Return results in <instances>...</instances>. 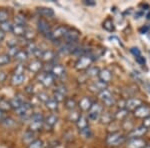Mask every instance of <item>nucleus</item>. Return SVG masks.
I'll list each match as a JSON object with an SVG mask.
<instances>
[{
	"label": "nucleus",
	"mask_w": 150,
	"mask_h": 148,
	"mask_svg": "<svg viewBox=\"0 0 150 148\" xmlns=\"http://www.w3.org/2000/svg\"><path fill=\"white\" fill-rule=\"evenodd\" d=\"M94 60H95V57H94L92 53L79 57L78 60L75 63V68L79 70V71H81V70H87L89 67H91V64L93 63Z\"/></svg>",
	"instance_id": "nucleus-1"
},
{
	"label": "nucleus",
	"mask_w": 150,
	"mask_h": 148,
	"mask_svg": "<svg viewBox=\"0 0 150 148\" xmlns=\"http://www.w3.org/2000/svg\"><path fill=\"white\" fill-rule=\"evenodd\" d=\"M126 141V137L119 132H112L106 137V143L110 146H119Z\"/></svg>",
	"instance_id": "nucleus-2"
},
{
	"label": "nucleus",
	"mask_w": 150,
	"mask_h": 148,
	"mask_svg": "<svg viewBox=\"0 0 150 148\" xmlns=\"http://www.w3.org/2000/svg\"><path fill=\"white\" fill-rule=\"evenodd\" d=\"M98 98L103 102V104L107 107H111L115 104V99L112 93L108 89H104L103 91L98 93Z\"/></svg>",
	"instance_id": "nucleus-3"
},
{
	"label": "nucleus",
	"mask_w": 150,
	"mask_h": 148,
	"mask_svg": "<svg viewBox=\"0 0 150 148\" xmlns=\"http://www.w3.org/2000/svg\"><path fill=\"white\" fill-rule=\"evenodd\" d=\"M37 28L41 34L44 35L46 38H48V39L51 38V29H50L49 24H48L46 20H44V19H39L37 23Z\"/></svg>",
	"instance_id": "nucleus-4"
},
{
	"label": "nucleus",
	"mask_w": 150,
	"mask_h": 148,
	"mask_svg": "<svg viewBox=\"0 0 150 148\" xmlns=\"http://www.w3.org/2000/svg\"><path fill=\"white\" fill-rule=\"evenodd\" d=\"M79 36H80V33H79L77 30L67 28L63 38L65 39V41H66L65 43H76L79 38Z\"/></svg>",
	"instance_id": "nucleus-5"
},
{
	"label": "nucleus",
	"mask_w": 150,
	"mask_h": 148,
	"mask_svg": "<svg viewBox=\"0 0 150 148\" xmlns=\"http://www.w3.org/2000/svg\"><path fill=\"white\" fill-rule=\"evenodd\" d=\"M147 133V128L144 127L143 125L139 126V127L133 128L132 130H130L127 134L128 139H133V138H141L144 134Z\"/></svg>",
	"instance_id": "nucleus-6"
},
{
	"label": "nucleus",
	"mask_w": 150,
	"mask_h": 148,
	"mask_svg": "<svg viewBox=\"0 0 150 148\" xmlns=\"http://www.w3.org/2000/svg\"><path fill=\"white\" fill-rule=\"evenodd\" d=\"M133 113H134L135 117L143 118V119H145V118H147L150 116V106L142 104L140 107L137 108L135 111H133Z\"/></svg>",
	"instance_id": "nucleus-7"
},
{
	"label": "nucleus",
	"mask_w": 150,
	"mask_h": 148,
	"mask_svg": "<svg viewBox=\"0 0 150 148\" xmlns=\"http://www.w3.org/2000/svg\"><path fill=\"white\" fill-rule=\"evenodd\" d=\"M142 104V101L138 98H129L125 101V109L128 111H135Z\"/></svg>",
	"instance_id": "nucleus-8"
},
{
	"label": "nucleus",
	"mask_w": 150,
	"mask_h": 148,
	"mask_svg": "<svg viewBox=\"0 0 150 148\" xmlns=\"http://www.w3.org/2000/svg\"><path fill=\"white\" fill-rule=\"evenodd\" d=\"M146 142L141 138H133V139H128L126 142L127 148H145Z\"/></svg>",
	"instance_id": "nucleus-9"
},
{
	"label": "nucleus",
	"mask_w": 150,
	"mask_h": 148,
	"mask_svg": "<svg viewBox=\"0 0 150 148\" xmlns=\"http://www.w3.org/2000/svg\"><path fill=\"white\" fill-rule=\"evenodd\" d=\"M55 78L53 77L51 73H48V72H44V73H40L39 75V81L43 84L45 87H49L54 83Z\"/></svg>",
	"instance_id": "nucleus-10"
},
{
	"label": "nucleus",
	"mask_w": 150,
	"mask_h": 148,
	"mask_svg": "<svg viewBox=\"0 0 150 148\" xmlns=\"http://www.w3.org/2000/svg\"><path fill=\"white\" fill-rule=\"evenodd\" d=\"M66 30H67V28L64 27V26H59V27H57L56 29H54L53 31H51V38H50V40L54 41V40L60 39V38H63Z\"/></svg>",
	"instance_id": "nucleus-11"
},
{
	"label": "nucleus",
	"mask_w": 150,
	"mask_h": 148,
	"mask_svg": "<svg viewBox=\"0 0 150 148\" xmlns=\"http://www.w3.org/2000/svg\"><path fill=\"white\" fill-rule=\"evenodd\" d=\"M53 77H56V78H60V77H63L65 75V68L63 66L59 64H56V65H53L52 66V69H51V72H50Z\"/></svg>",
	"instance_id": "nucleus-12"
},
{
	"label": "nucleus",
	"mask_w": 150,
	"mask_h": 148,
	"mask_svg": "<svg viewBox=\"0 0 150 148\" xmlns=\"http://www.w3.org/2000/svg\"><path fill=\"white\" fill-rule=\"evenodd\" d=\"M98 78L100 81H102V82H104V83L107 84L108 82L112 79V74H111V72L108 69H102V70L99 71Z\"/></svg>",
	"instance_id": "nucleus-13"
},
{
	"label": "nucleus",
	"mask_w": 150,
	"mask_h": 148,
	"mask_svg": "<svg viewBox=\"0 0 150 148\" xmlns=\"http://www.w3.org/2000/svg\"><path fill=\"white\" fill-rule=\"evenodd\" d=\"M89 88H90V90L92 92H97V93H99V92L103 91L104 89H106V83L98 80V81H95L92 84H90Z\"/></svg>",
	"instance_id": "nucleus-14"
},
{
	"label": "nucleus",
	"mask_w": 150,
	"mask_h": 148,
	"mask_svg": "<svg viewBox=\"0 0 150 148\" xmlns=\"http://www.w3.org/2000/svg\"><path fill=\"white\" fill-rule=\"evenodd\" d=\"M31 109V105L27 102H23L22 105L20 106L18 109H16V113H17V115L21 116V117H24V116H26L28 114V112L30 111Z\"/></svg>",
	"instance_id": "nucleus-15"
},
{
	"label": "nucleus",
	"mask_w": 150,
	"mask_h": 148,
	"mask_svg": "<svg viewBox=\"0 0 150 148\" xmlns=\"http://www.w3.org/2000/svg\"><path fill=\"white\" fill-rule=\"evenodd\" d=\"M92 103L93 102L88 98V97H83V98H81V100L79 101L78 105H79V108H80L81 110L89 111V109H90L91 105H92Z\"/></svg>",
	"instance_id": "nucleus-16"
},
{
	"label": "nucleus",
	"mask_w": 150,
	"mask_h": 148,
	"mask_svg": "<svg viewBox=\"0 0 150 148\" xmlns=\"http://www.w3.org/2000/svg\"><path fill=\"white\" fill-rule=\"evenodd\" d=\"M88 122H89V120H88V118H87V116H85V115L79 116L78 120L76 121V125H77V127H78L79 131H81V130H83L88 127Z\"/></svg>",
	"instance_id": "nucleus-17"
},
{
	"label": "nucleus",
	"mask_w": 150,
	"mask_h": 148,
	"mask_svg": "<svg viewBox=\"0 0 150 148\" xmlns=\"http://www.w3.org/2000/svg\"><path fill=\"white\" fill-rule=\"evenodd\" d=\"M42 67H43V65H42V63H41V61H39V60L32 61L30 64L28 65L29 71L33 72V73H37V72H39Z\"/></svg>",
	"instance_id": "nucleus-18"
},
{
	"label": "nucleus",
	"mask_w": 150,
	"mask_h": 148,
	"mask_svg": "<svg viewBox=\"0 0 150 148\" xmlns=\"http://www.w3.org/2000/svg\"><path fill=\"white\" fill-rule=\"evenodd\" d=\"M38 13L41 16H44V17H52L54 16V11L51 8H48V7H40L37 9Z\"/></svg>",
	"instance_id": "nucleus-19"
},
{
	"label": "nucleus",
	"mask_w": 150,
	"mask_h": 148,
	"mask_svg": "<svg viewBox=\"0 0 150 148\" xmlns=\"http://www.w3.org/2000/svg\"><path fill=\"white\" fill-rule=\"evenodd\" d=\"M12 33H13L15 36H24L26 32V29H25V26H20V25H16L14 24L13 27H12Z\"/></svg>",
	"instance_id": "nucleus-20"
},
{
	"label": "nucleus",
	"mask_w": 150,
	"mask_h": 148,
	"mask_svg": "<svg viewBox=\"0 0 150 148\" xmlns=\"http://www.w3.org/2000/svg\"><path fill=\"white\" fill-rule=\"evenodd\" d=\"M41 59H42L43 61L51 62L52 60H54V59H55V54H54V52L51 51V50H46V51H43L42 56H41Z\"/></svg>",
	"instance_id": "nucleus-21"
},
{
	"label": "nucleus",
	"mask_w": 150,
	"mask_h": 148,
	"mask_svg": "<svg viewBox=\"0 0 150 148\" xmlns=\"http://www.w3.org/2000/svg\"><path fill=\"white\" fill-rule=\"evenodd\" d=\"M88 112L97 114V115H101V113L103 112V107L100 103H92V105H91Z\"/></svg>",
	"instance_id": "nucleus-22"
},
{
	"label": "nucleus",
	"mask_w": 150,
	"mask_h": 148,
	"mask_svg": "<svg viewBox=\"0 0 150 148\" xmlns=\"http://www.w3.org/2000/svg\"><path fill=\"white\" fill-rule=\"evenodd\" d=\"M44 121H31L30 125H29V129L30 131H39L42 129Z\"/></svg>",
	"instance_id": "nucleus-23"
},
{
	"label": "nucleus",
	"mask_w": 150,
	"mask_h": 148,
	"mask_svg": "<svg viewBox=\"0 0 150 148\" xmlns=\"http://www.w3.org/2000/svg\"><path fill=\"white\" fill-rule=\"evenodd\" d=\"M128 113H129V111L126 110L125 108H120V109H118L117 112L115 113L114 117L118 120H124L128 116Z\"/></svg>",
	"instance_id": "nucleus-24"
},
{
	"label": "nucleus",
	"mask_w": 150,
	"mask_h": 148,
	"mask_svg": "<svg viewBox=\"0 0 150 148\" xmlns=\"http://www.w3.org/2000/svg\"><path fill=\"white\" fill-rule=\"evenodd\" d=\"M24 75H15V74H13L12 75V77H11V83H12V85H14V86H18V85H21V84L23 83V81H24Z\"/></svg>",
	"instance_id": "nucleus-25"
},
{
	"label": "nucleus",
	"mask_w": 150,
	"mask_h": 148,
	"mask_svg": "<svg viewBox=\"0 0 150 148\" xmlns=\"http://www.w3.org/2000/svg\"><path fill=\"white\" fill-rule=\"evenodd\" d=\"M57 120H58V117L55 114H50L48 115L46 118H45V121L44 122L49 126V127H53L55 124L57 123Z\"/></svg>",
	"instance_id": "nucleus-26"
},
{
	"label": "nucleus",
	"mask_w": 150,
	"mask_h": 148,
	"mask_svg": "<svg viewBox=\"0 0 150 148\" xmlns=\"http://www.w3.org/2000/svg\"><path fill=\"white\" fill-rule=\"evenodd\" d=\"M103 28L105 29L106 31H108V32H113V31L115 30V26H114V24H113L112 19H110V18L106 19L103 22Z\"/></svg>",
	"instance_id": "nucleus-27"
},
{
	"label": "nucleus",
	"mask_w": 150,
	"mask_h": 148,
	"mask_svg": "<svg viewBox=\"0 0 150 148\" xmlns=\"http://www.w3.org/2000/svg\"><path fill=\"white\" fill-rule=\"evenodd\" d=\"M9 103H10L11 108H13L16 110V109H18L23 104V100H21L20 98H18V97H14V98H12L9 100Z\"/></svg>",
	"instance_id": "nucleus-28"
},
{
	"label": "nucleus",
	"mask_w": 150,
	"mask_h": 148,
	"mask_svg": "<svg viewBox=\"0 0 150 148\" xmlns=\"http://www.w3.org/2000/svg\"><path fill=\"white\" fill-rule=\"evenodd\" d=\"M12 27H13V25H12V23H10L9 21H4V22L0 23V30H1L2 32H4V33L11 32Z\"/></svg>",
	"instance_id": "nucleus-29"
},
{
	"label": "nucleus",
	"mask_w": 150,
	"mask_h": 148,
	"mask_svg": "<svg viewBox=\"0 0 150 148\" xmlns=\"http://www.w3.org/2000/svg\"><path fill=\"white\" fill-rule=\"evenodd\" d=\"M99 119L102 121V123H111L113 119V116L110 112H102Z\"/></svg>",
	"instance_id": "nucleus-30"
},
{
	"label": "nucleus",
	"mask_w": 150,
	"mask_h": 148,
	"mask_svg": "<svg viewBox=\"0 0 150 148\" xmlns=\"http://www.w3.org/2000/svg\"><path fill=\"white\" fill-rule=\"evenodd\" d=\"M15 60H17L19 62H24L28 59V54L26 53V51H23V50H19V52L15 55Z\"/></svg>",
	"instance_id": "nucleus-31"
},
{
	"label": "nucleus",
	"mask_w": 150,
	"mask_h": 148,
	"mask_svg": "<svg viewBox=\"0 0 150 148\" xmlns=\"http://www.w3.org/2000/svg\"><path fill=\"white\" fill-rule=\"evenodd\" d=\"M45 105H46V107L49 109V110H56L58 108V102L56 100H54V99H48V100L45 102Z\"/></svg>",
	"instance_id": "nucleus-32"
},
{
	"label": "nucleus",
	"mask_w": 150,
	"mask_h": 148,
	"mask_svg": "<svg viewBox=\"0 0 150 148\" xmlns=\"http://www.w3.org/2000/svg\"><path fill=\"white\" fill-rule=\"evenodd\" d=\"M64 104H65V107L68 108L69 110H74V109L76 108V102H75L74 99L66 98L64 100Z\"/></svg>",
	"instance_id": "nucleus-33"
},
{
	"label": "nucleus",
	"mask_w": 150,
	"mask_h": 148,
	"mask_svg": "<svg viewBox=\"0 0 150 148\" xmlns=\"http://www.w3.org/2000/svg\"><path fill=\"white\" fill-rule=\"evenodd\" d=\"M14 22H15L16 25L25 26V24H26V18L24 17L23 15H20V14H18V15H16L15 17H14Z\"/></svg>",
	"instance_id": "nucleus-34"
},
{
	"label": "nucleus",
	"mask_w": 150,
	"mask_h": 148,
	"mask_svg": "<svg viewBox=\"0 0 150 148\" xmlns=\"http://www.w3.org/2000/svg\"><path fill=\"white\" fill-rule=\"evenodd\" d=\"M99 71H100V70H99L97 67H89L86 71V75L90 77H95V76H98Z\"/></svg>",
	"instance_id": "nucleus-35"
},
{
	"label": "nucleus",
	"mask_w": 150,
	"mask_h": 148,
	"mask_svg": "<svg viewBox=\"0 0 150 148\" xmlns=\"http://www.w3.org/2000/svg\"><path fill=\"white\" fill-rule=\"evenodd\" d=\"M9 109H11L9 101L5 100V99H0V110L7 111V110H9Z\"/></svg>",
	"instance_id": "nucleus-36"
},
{
	"label": "nucleus",
	"mask_w": 150,
	"mask_h": 148,
	"mask_svg": "<svg viewBox=\"0 0 150 148\" xmlns=\"http://www.w3.org/2000/svg\"><path fill=\"white\" fill-rule=\"evenodd\" d=\"M37 46L34 42H29V44L27 45V47H26V53L27 54H33L34 55V53L36 52V50H37Z\"/></svg>",
	"instance_id": "nucleus-37"
},
{
	"label": "nucleus",
	"mask_w": 150,
	"mask_h": 148,
	"mask_svg": "<svg viewBox=\"0 0 150 148\" xmlns=\"http://www.w3.org/2000/svg\"><path fill=\"white\" fill-rule=\"evenodd\" d=\"M23 137H24L23 138L24 141L27 142L28 144H30L31 142L34 141V134H33V132H32V131H30V130H29L28 132H26L25 134H24Z\"/></svg>",
	"instance_id": "nucleus-38"
},
{
	"label": "nucleus",
	"mask_w": 150,
	"mask_h": 148,
	"mask_svg": "<svg viewBox=\"0 0 150 148\" xmlns=\"http://www.w3.org/2000/svg\"><path fill=\"white\" fill-rule=\"evenodd\" d=\"M10 62V57L8 56V54H1L0 55V66L6 65Z\"/></svg>",
	"instance_id": "nucleus-39"
},
{
	"label": "nucleus",
	"mask_w": 150,
	"mask_h": 148,
	"mask_svg": "<svg viewBox=\"0 0 150 148\" xmlns=\"http://www.w3.org/2000/svg\"><path fill=\"white\" fill-rule=\"evenodd\" d=\"M43 147V142L41 140L35 139L33 142H31L30 144H28L27 148H42Z\"/></svg>",
	"instance_id": "nucleus-40"
},
{
	"label": "nucleus",
	"mask_w": 150,
	"mask_h": 148,
	"mask_svg": "<svg viewBox=\"0 0 150 148\" xmlns=\"http://www.w3.org/2000/svg\"><path fill=\"white\" fill-rule=\"evenodd\" d=\"M53 97H54V100H56L57 102H61V101H64L65 99H66V97L63 94L59 93V92L57 91H54V93H53Z\"/></svg>",
	"instance_id": "nucleus-41"
},
{
	"label": "nucleus",
	"mask_w": 150,
	"mask_h": 148,
	"mask_svg": "<svg viewBox=\"0 0 150 148\" xmlns=\"http://www.w3.org/2000/svg\"><path fill=\"white\" fill-rule=\"evenodd\" d=\"M31 121H44V117L41 113H34L30 116Z\"/></svg>",
	"instance_id": "nucleus-42"
},
{
	"label": "nucleus",
	"mask_w": 150,
	"mask_h": 148,
	"mask_svg": "<svg viewBox=\"0 0 150 148\" xmlns=\"http://www.w3.org/2000/svg\"><path fill=\"white\" fill-rule=\"evenodd\" d=\"M79 116H80V114H79L78 111H75V110H71V113L69 114V119L74 121V122H76L77 120H78Z\"/></svg>",
	"instance_id": "nucleus-43"
},
{
	"label": "nucleus",
	"mask_w": 150,
	"mask_h": 148,
	"mask_svg": "<svg viewBox=\"0 0 150 148\" xmlns=\"http://www.w3.org/2000/svg\"><path fill=\"white\" fill-rule=\"evenodd\" d=\"M19 52V49L16 46H14V47H9L8 49V56L9 57H15V55L17 54Z\"/></svg>",
	"instance_id": "nucleus-44"
},
{
	"label": "nucleus",
	"mask_w": 150,
	"mask_h": 148,
	"mask_svg": "<svg viewBox=\"0 0 150 148\" xmlns=\"http://www.w3.org/2000/svg\"><path fill=\"white\" fill-rule=\"evenodd\" d=\"M24 66L23 64H19L14 69V74L15 75H24Z\"/></svg>",
	"instance_id": "nucleus-45"
},
{
	"label": "nucleus",
	"mask_w": 150,
	"mask_h": 148,
	"mask_svg": "<svg viewBox=\"0 0 150 148\" xmlns=\"http://www.w3.org/2000/svg\"><path fill=\"white\" fill-rule=\"evenodd\" d=\"M7 18H8V13L5 10H0V23L4 22V21H7Z\"/></svg>",
	"instance_id": "nucleus-46"
},
{
	"label": "nucleus",
	"mask_w": 150,
	"mask_h": 148,
	"mask_svg": "<svg viewBox=\"0 0 150 148\" xmlns=\"http://www.w3.org/2000/svg\"><path fill=\"white\" fill-rule=\"evenodd\" d=\"M80 133H81L82 135H83L84 137H86V138H88V137L91 136V131H90V128H89V127H87V128H85V129L81 130Z\"/></svg>",
	"instance_id": "nucleus-47"
},
{
	"label": "nucleus",
	"mask_w": 150,
	"mask_h": 148,
	"mask_svg": "<svg viewBox=\"0 0 150 148\" xmlns=\"http://www.w3.org/2000/svg\"><path fill=\"white\" fill-rule=\"evenodd\" d=\"M55 91L59 92V93L63 94V95H66V93H67L66 87L63 86V85H59V86H57V87H56V90H55Z\"/></svg>",
	"instance_id": "nucleus-48"
},
{
	"label": "nucleus",
	"mask_w": 150,
	"mask_h": 148,
	"mask_svg": "<svg viewBox=\"0 0 150 148\" xmlns=\"http://www.w3.org/2000/svg\"><path fill=\"white\" fill-rule=\"evenodd\" d=\"M2 123H3V125L6 126V127H10V126H12L14 124V121L12 120L11 118H5Z\"/></svg>",
	"instance_id": "nucleus-49"
},
{
	"label": "nucleus",
	"mask_w": 150,
	"mask_h": 148,
	"mask_svg": "<svg viewBox=\"0 0 150 148\" xmlns=\"http://www.w3.org/2000/svg\"><path fill=\"white\" fill-rule=\"evenodd\" d=\"M38 98H39V100L43 101V102H46V101L49 99V97H48V95L46 93H40L39 95H38Z\"/></svg>",
	"instance_id": "nucleus-50"
},
{
	"label": "nucleus",
	"mask_w": 150,
	"mask_h": 148,
	"mask_svg": "<svg viewBox=\"0 0 150 148\" xmlns=\"http://www.w3.org/2000/svg\"><path fill=\"white\" fill-rule=\"evenodd\" d=\"M130 52H131L135 57H137V56H139V55H141V53H140V50L137 47L131 48V49H130Z\"/></svg>",
	"instance_id": "nucleus-51"
},
{
	"label": "nucleus",
	"mask_w": 150,
	"mask_h": 148,
	"mask_svg": "<svg viewBox=\"0 0 150 148\" xmlns=\"http://www.w3.org/2000/svg\"><path fill=\"white\" fill-rule=\"evenodd\" d=\"M24 36H25L26 39H32V37H34V33H33L32 31H27V30H26Z\"/></svg>",
	"instance_id": "nucleus-52"
},
{
	"label": "nucleus",
	"mask_w": 150,
	"mask_h": 148,
	"mask_svg": "<svg viewBox=\"0 0 150 148\" xmlns=\"http://www.w3.org/2000/svg\"><path fill=\"white\" fill-rule=\"evenodd\" d=\"M135 60H136L137 62L139 63V64H144L145 62H146V60H145V58L144 57H142L141 55H139V56H137V57H135Z\"/></svg>",
	"instance_id": "nucleus-53"
},
{
	"label": "nucleus",
	"mask_w": 150,
	"mask_h": 148,
	"mask_svg": "<svg viewBox=\"0 0 150 148\" xmlns=\"http://www.w3.org/2000/svg\"><path fill=\"white\" fill-rule=\"evenodd\" d=\"M150 30V26L148 25H145L143 27L140 28V33H142V34H144V33H147L148 31Z\"/></svg>",
	"instance_id": "nucleus-54"
},
{
	"label": "nucleus",
	"mask_w": 150,
	"mask_h": 148,
	"mask_svg": "<svg viewBox=\"0 0 150 148\" xmlns=\"http://www.w3.org/2000/svg\"><path fill=\"white\" fill-rule=\"evenodd\" d=\"M143 126H144V127H146V128H150V116L144 119V121H143Z\"/></svg>",
	"instance_id": "nucleus-55"
},
{
	"label": "nucleus",
	"mask_w": 150,
	"mask_h": 148,
	"mask_svg": "<svg viewBox=\"0 0 150 148\" xmlns=\"http://www.w3.org/2000/svg\"><path fill=\"white\" fill-rule=\"evenodd\" d=\"M84 4L87 6H94L96 4V2L92 1V0H85V1H84Z\"/></svg>",
	"instance_id": "nucleus-56"
},
{
	"label": "nucleus",
	"mask_w": 150,
	"mask_h": 148,
	"mask_svg": "<svg viewBox=\"0 0 150 148\" xmlns=\"http://www.w3.org/2000/svg\"><path fill=\"white\" fill-rule=\"evenodd\" d=\"M5 114H4V111L0 110V122H3V120L5 119Z\"/></svg>",
	"instance_id": "nucleus-57"
},
{
	"label": "nucleus",
	"mask_w": 150,
	"mask_h": 148,
	"mask_svg": "<svg viewBox=\"0 0 150 148\" xmlns=\"http://www.w3.org/2000/svg\"><path fill=\"white\" fill-rule=\"evenodd\" d=\"M5 78H6V74L4 72H0V82L4 81Z\"/></svg>",
	"instance_id": "nucleus-58"
},
{
	"label": "nucleus",
	"mask_w": 150,
	"mask_h": 148,
	"mask_svg": "<svg viewBox=\"0 0 150 148\" xmlns=\"http://www.w3.org/2000/svg\"><path fill=\"white\" fill-rule=\"evenodd\" d=\"M4 38H5V33L2 32V31L0 30V42H1V41L3 40Z\"/></svg>",
	"instance_id": "nucleus-59"
},
{
	"label": "nucleus",
	"mask_w": 150,
	"mask_h": 148,
	"mask_svg": "<svg viewBox=\"0 0 150 148\" xmlns=\"http://www.w3.org/2000/svg\"><path fill=\"white\" fill-rule=\"evenodd\" d=\"M146 18L148 19V20H149V19H150V10H149V11H148V12H147V13H146Z\"/></svg>",
	"instance_id": "nucleus-60"
},
{
	"label": "nucleus",
	"mask_w": 150,
	"mask_h": 148,
	"mask_svg": "<svg viewBox=\"0 0 150 148\" xmlns=\"http://www.w3.org/2000/svg\"><path fill=\"white\" fill-rule=\"evenodd\" d=\"M145 148H150V146H146V147H145Z\"/></svg>",
	"instance_id": "nucleus-61"
}]
</instances>
